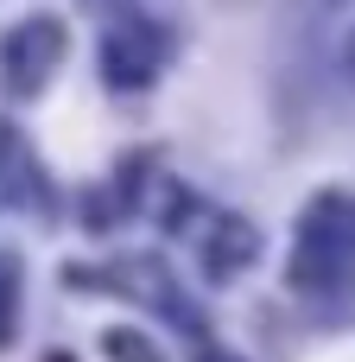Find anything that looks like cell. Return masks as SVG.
Returning a JSON list of instances; mask_svg holds the SVG:
<instances>
[{
  "label": "cell",
  "instance_id": "obj_1",
  "mask_svg": "<svg viewBox=\"0 0 355 362\" xmlns=\"http://www.w3.org/2000/svg\"><path fill=\"white\" fill-rule=\"evenodd\" d=\"M57 45H64V32H57L51 19H38V25H19V32L6 38V64H13V83H19V89H32V83H38V70L57 57Z\"/></svg>",
  "mask_w": 355,
  "mask_h": 362
},
{
  "label": "cell",
  "instance_id": "obj_5",
  "mask_svg": "<svg viewBox=\"0 0 355 362\" xmlns=\"http://www.w3.org/2000/svg\"><path fill=\"white\" fill-rule=\"evenodd\" d=\"M108 350H114L121 362H159V350H146L140 337H108Z\"/></svg>",
  "mask_w": 355,
  "mask_h": 362
},
{
  "label": "cell",
  "instance_id": "obj_2",
  "mask_svg": "<svg viewBox=\"0 0 355 362\" xmlns=\"http://www.w3.org/2000/svg\"><path fill=\"white\" fill-rule=\"evenodd\" d=\"M254 248H260V242H254V229L229 216V223H216V235H210V267H216V274H235Z\"/></svg>",
  "mask_w": 355,
  "mask_h": 362
},
{
  "label": "cell",
  "instance_id": "obj_4",
  "mask_svg": "<svg viewBox=\"0 0 355 362\" xmlns=\"http://www.w3.org/2000/svg\"><path fill=\"white\" fill-rule=\"evenodd\" d=\"M337 57H343V70L355 76V0L337 6Z\"/></svg>",
  "mask_w": 355,
  "mask_h": 362
},
{
  "label": "cell",
  "instance_id": "obj_6",
  "mask_svg": "<svg viewBox=\"0 0 355 362\" xmlns=\"http://www.w3.org/2000/svg\"><path fill=\"white\" fill-rule=\"evenodd\" d=\"M6 318H13V274H6V267H0V337H6V331H13V325H6Z\"/></svg>",
  "mask_w": 355,
  "mask_h": 362
},
{
  "label": "cell",
  "instance_id": "obj_3",
  "mask_svg": "<svg viewBox=\"0 0 355 362\" xmlns=\"http://www.w3.org/2000/svg\"><path fill=\"white\" fill-rule=\"evenodd\" d=\"M108 70H114V83H140V76L152 70V45H146V51H133V45H127V32H121V38H108Z\"/></svg>",
  "mask_w": 355,
  "mask_h": 362
}]
</instances>
